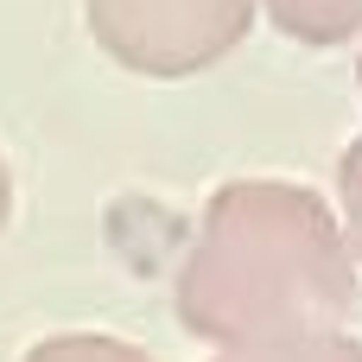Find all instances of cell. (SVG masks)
<instances>
[{"label":"cell","mask_w":362,"mask_h":362,"mask_svg":"<svg viewBox=\"0 0 362 362\" xmlns=\"http://www.w3.org/2000/svg\"><path fill=\"white\" fill-rule=\"evenodd\" d=\"M337 204H344V242H350V255L362 261V140H350V153L337 159Z\"/></svg>","instance_id":"6"},{"label":"cell","mask_w":362,"mask_h":362,"mask_svg":"<svg viewBox=\"0 0 362 362\" xmlns=\"http://www.w3.org/2000/svg\"><path fill=\"white\" fill-rule=\"evenodd\" d=\"M172 299L178 325L216 350L337 331L356 305V255L318 191L286 178H229L204 204Z\"/></svg>","instance_id":"1"},{"label":"cell","mask_w":362,"mask_h":362,"mask_svg":"<svg viewBox=\"0 0 362 362\" xmlns=\"http://www.w3.org/2000/svg\"><path fill=\"white\" fill-rule=\"evenodd\" d=\"M19 362H153V356L121 344V337H102V331H64V337L32 344Z\"/></svg>","instance_id":"5"},{"label":"cell","mask_w":362,"mask_h":362,"mask_svg":"<svg viewBox=\"0 0 362 362\" xmlns=\"http://www.w3.org/2000/svg\"><path fill=\"white\" fill-rule=\"evenodd\" d=\"M6 216H13V172H6V159H0V229H6Z\"/></svg>","instance_id":"7"},{"label":"cell","mask_w":362,"mask_h":362,"mask_svg":"<svg viewBox=\"0 0 362 362\" xmlns=\"http://www.w3.org/2000/svg\"><path fill=\"white\" fill-rule=\"evenodd\" d=\"M261 6L299 45H344L362 32V0H261Z\"/></svg>","instance_id":"3"},{"label":"cell","mask_w":362,"mask_h":362,"mask_svg":"<svg viewBox=\"0 0 362 362\" xmlns=\"http://www.w3.org/2000/svg\"><path fill=\"white\" fill-rule=\"evenodd\" d=\"M356 76H362V64H356Z\"/></svg>","instance_id":"8"},{"label":"cell","mask_w":362,"mask_h":362,"mask_svg":"<svg viewBox=\"0 0 362 362\" xmlns=\"http://www.w3.org/2000/svg\"><path fill=\"white\" fill-rule=\"evenodd\" d=\"M83 19L121 70L172 83L223 64L255 25V0H83Z\"/></svg>","instance_id":"2"},{"label":"cell","mask_w":362,"mask_h":362,"mask_svg":"<svg viewBox=\"0 0 362 362\" xmlns=\"http://www.w3.org/2000/svg\"><path fill=\"white\" fill-rule=\"evenodd\" d=\"M216 362H362V337L350 331H305V337H274V344H242Z\"/></svg>","instance_id":"4"}]
</instances>
